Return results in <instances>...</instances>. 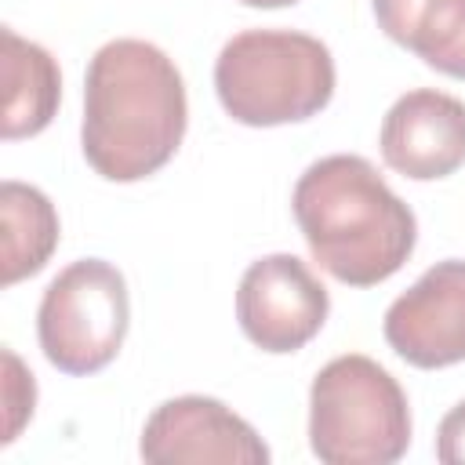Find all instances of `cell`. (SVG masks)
Masks as SVG:
<instances>
[{
	"instance_id": "6da1fadb",
	"label": "cell",
	"mask_w": 465,
	"mask_h": 465,
	"mask_svg": "<svg viewBox=\"0 0 465 465\" xmlns=\"http://www.w3.org/2000/svg\"><path fill=\"white\" fill-rule=\"evenodd\" d=\"M189 102L178 65L149 40L120 36L94 51L84 76V160L105 182H142L182 145Z\"/></svg>"
},
{
	"instance_id": "7a4b0ae2",
	"label": "cell",
	"mask_w": 465,
	"mask_h": 465,
	"mask_svg": "<svg viewBox=\"0 0 465 465\" xmlns=\"http://www.w3.org/2000/svg\"><path fill=\"white\" fill-rule=\"evenodd\" d=\"M309 254L338 283L374 287L403 269L418 243L414 211L356 153H334L305 167L291 193Z\"/></svg>"
},
{
	"instance_id": "3957f363",
	"label": "cell",
	"mask_w": 465,
	"mask_h": 465,
	"mask_svg": "<svg viewBox=\"0 0 465 465\" xmlns=\"http://www.w3.org/2000/svg\"><path fill=\"white\" fill-rule=\"evenodd\" d=\"M222 109L243 127L302 124L334 94V58L298 29H243L214 58Z\"/></svg>"
},
{
	"instance_id": "277c9868",
	"label": "cell",
	"mask_w": 465,
	"mask_h": 465,
	"mask_svg": "<svg viewBox=\"0 0 465 465\" xmlns=\"http://www.w3.org/2000/svg\"><path fill=\"white\" fill-rule=\"evenodd\" d=\"M309 447L327 465H392L411 447V403L371 356L345 352L309 389Z\"/></svg>"
},
{
	"instance_id": "5b68a950",
	"label": "cell",
	"mask_w": 465,
	"mask_h": 465,
	"mask_svg": "<svg viewBox=\"0 0 465 465\" xmlns=\"http://www.w3.org/2000/svg\"><path fill=\"white\" fill-rule=\"evenodd\" d=\"M127 280L102 258L65 265L36 309V338L47 363L73 378L109 367L127 338Z\"/></svg>"
},
{
	"instance_id": "8992f818",
	"label": "cell",
	"mask_w": 465,
	"mask_h": 465,
	"mask_svg": "<svg viewBox=\"0 0 465 465\" xmlns=\"http://www.w3.org/2000/svg\"><path fill=\"white\" fill-rule=\"evenodd\" d=\"M327 312V287L294 254H265L240 276L236 323L262 352H298L320 334Z\"/></svg>"
},
{
	"instance_id": "52a82bcc",
	"label": "cell",
	"mask_w": 465,
	"mask_h": 465,
	"mask_svg": "<svg viewBox=\"0 0 465 465\" xmlns=\"http://www.w3.org/2000/svg\"><path fill=\"white\" fill-rule=\"evenodd\" d=\"M385 341L411 367L436 371L465 360V262L447 258L425 269L389 309Z\"/></svg>"
},
{
	"instance_id": "ba28073f",
	"label": "cell",
	"mask_w": 465,
	"mask_h": 465,
	"mask_svg": "<svg viewBox=\"0 0 465 465\" xmlns=\"http://www.w3.org/2000/svg\"><path fill=\"white\" fill-rule=\"evenodd\" d=\"M138 454L149 465H265L269 447L262 436L214 396H174L163 400L145 429Z\"/></svg>"
},
{
	"instance_id": "9c48e42d",
	"label": "cell",
	"mask_w": 465,
	"mask_h": 465,
	"mask_svg": "<svg viewBox=\"0 0 465 465\" xmlns=\"http://www.w3.org/2000/svg\"><path fill=\"white\" fill-rule=\"evenodd\" d=\"M378 145L385 167L403 178H447L465 163V102L436 87L407 91L389 105Z\"/></svg>"
},
{
	"instance_id": "30bf717a",
	"label": "cell",
	"mask_w": 465,
	"mask_h": 465,
	"mask_svg": "<svg viewBox=\"0 0 465 465\" xmlns=\"http://www.w3.org/2000/svg\"><path fill=\"white\" fill-rule=\"evenodd\" d=\"M4 113H0V138H33L40 134L62 102V73L47 47L18 36L4 25Z\"/></svg>"
},
{
	"instance_id": "8fae6325",
	"label": "cell",
	"mask_w": 465,
	"mask_h": 465,
	"mask_svg": "<svg viewBox=\"0 0 465 465\" xmlns=\"http://www.w3.org/2000/svg\"><path fill=\"white\" fill-rule=\"evenodd\" d=\"M378 29L429 69L465 80V0H371Z\"/></svg>"
},
{
	"instance_id": "7c38bea8",
	"label": "cell",
	"mask_w": 465,
	"mask_h": 465,
	"mask_svg": "<svg viewBox=\"0 0 465 465\" xmlns=\"http://www.w3.org/2000/svg\"><path fill=\"white\" fill-rule=\"evenodd\" d=\"M0 229H4V254H0L4 287L36 276L51 262L62 236L54 203L36 185L15 178L0 185Z\"/></svg>"
},
{
	"instance_id": "4fadbf2b",
	"label": "cell",
	"mask_w": 465,
	"mask_h": 465,
	"mask_svg": "<svg viewBox=\"0 0 465 465\" xmlns=\"http://www.w3.org/2000/svg\"><path fill=\"white\" fill-rule=\"evenodd\" d=\"M33 403H36V381L33 374L22 367V360L4 349V407H7V425H4V443H11L22 425L33 418Z\"/></svg>"
},
{
	"instance_id": "5bb4252c",
	"label": "cell",
	"mask_w": 465,
	"mask_h": 465,
	"mask_svg": "<svg viewBox=\"0 0 465 465\" xmlns=\"http://www.w3.org/2000/svg\"><path fill=\"white\" fill-rule=\"evenodd\" d=\"M436 458L443 465H465V400L443 414L436 429Z\"/></svg>"
},
{
	"instance_id": "9a60e30c",
	"label": "cell",
	"mask_w": 465,
	"mask_h": 465,
	"mask_svg": "<svg viewBox=\"0 0 465 465\" xmlns=\"http://www.w3.org/2000/svg\"><path fill=\"white\" fill-rule=\"evenodd\" d=\"M243 7H291V4H298V0H240Z\"/></svg>"
}]
</instances>
